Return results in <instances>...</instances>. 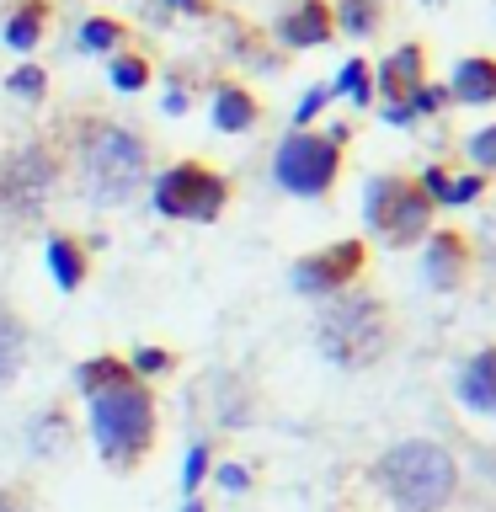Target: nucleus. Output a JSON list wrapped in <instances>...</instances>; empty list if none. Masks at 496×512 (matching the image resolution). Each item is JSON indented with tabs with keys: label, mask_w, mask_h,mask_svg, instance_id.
<instances>
[{
	"label": "nucleus",
	"mask_w": 496,
	"mask_h": 512,
	"mask_svg": "<svg viewBox=\"0 0 496 512\" xmlns=\"http://www.w3.org/2000/svg\"><path fill=\"white\" fill-rule=\"evenodd\" d=\"M134 368H139V374H144V368H171V358L160 347H139L134 352Z\"/></svg>",
	"instance_id": "nucleus-28"
},
{
	"label": "nucleus",
	"mask_w": 496,
	"mask_h": 512,
	"mask_svg": "<svg viewBox=\"0 0 496 512\" xmlns=\"http://www.w3.org/2000/svg\"><path fill=\"white\" fill-rule=\"evenodd\" d=\"M331 91H342V96H352V102H368V96H374V70H368L363 59H347L342 64V75H336V86Z\"/></svg>",
	"instance_id": "nucleus-22"
},
{
	"label": "nucleus",
	"mask_w": 496,
	"mask_h": 512,
	"mask_svg": "<svg viewBox=\"0 0 496 512\" xmlns=\"http://www.w3.org/2000/svg\"><path fill=\"white\" fill-rule=\"evenodd\" d=\"M107 75H112V86H118V91H144V86H150V59H144V54H118L107 64Z\"/></svg>",
	"instance_id": "nucleus-21"
},
{
	"label": "nucleus",
	"mask_w": 496,
	"mask_h": 512,
	"mask_svg": "<svg viewBox=\"0 0 496 512\" xmlns=\"http://www.w3.org/2000/svg\"><path fill=\"white\" fill-rule=\"evenodd\" d=\"M491 262H496V235H491Z\"/></svg>",
	"instance_id": "nucleus-32"
},
{
	"label": "nucleus",
	"mask_w": 496,
	"mask_h": 512,
	"mask_svg": "<svg viewBox=\"0 0 496 512\" xmlns=\"http://www.w3.org/2000/svg\"><path fill=\"white\" fill-rule=\"evenodd\" d=\"M91 400V443L112 470H128L134 459H144V448L155 438V400L144 384L128 379V368L118 379L96 384Z\"/></svg>",
	"instance_id": "nucleus-2"
},
{
	"label": "nucleus",
	"mask_w": 496,
	"mask_h": 512,
	"mask_svg": "<svg viewBox=\"0 0 496 512\" xmlns=\"http://www.w3.org/2000/svg\"><path fill=\"white\" fill-rule=\"evenodd\" d=\"M315 342L336 368H368L390 347V315H384V304L374 294L352 288V294L326 304V315L315 326Z\"/></svg>",
	"instance_id": "nucleus-3"
},
{
	"label": "nucleus",
	"mask_w": 496,
	"mask_h": 512,
	"mask_svg": "<svg viewBox=\"0 0 496 512\" xmlns=\"http://www.w3.org/2000/svg\"><path fill=\"white\" fill-rule=\"evenodd\" d=\"M43 27H48V0H22V6L11 11V22H6V43L16 48V54H27V48H38Z\"/></svg>",
	"instance_id": "nucleus-17"
},
{
	"label": "nucleus",
	"mask_w": 496,
	"mask_h": 512,
	"mask_svg": "<svg viewBox=\"0 0 496 512\" xmlns=\"http://www.w3.org/2000/svg\"><path fill=\"white\" fill-rule=\"evenodd\" d=\"M171 6H176V11H192V16H203V11H208V0H171Z\"/></svg>",
	"instance_id": "nucleus-31"
},
{
	"label": "nucleus",
	"mask_w": 496,
	"mask_h": 512,
	"mask_svg": "<svg viewBox=\"0 0 496 512\" xmlns=\"http://www.w3.org/2000/svg\"><path fill=\"white\" fill-rule=\"evenodd\" d=\"M459 400L470 406L475 416H496V347L475 352L459 374Z\"/></svg>",
	"instance_id": "nucleus-13"
},
{
	"label": "nucleus",
	"mask_w": 496,
	"mask_h": 512,
	"mask_svg": "<svg viewBox=\"0 0 496 512\" xmlns=\"http://www.w3.org/2000/svg\"><path fill=\"white\" fill-rule=\"evenodd\" d=\"M358 267H363V246L358 240H336V246H326L320 256H304L294 267V288L299 294H336V288L358 278Z\"/></svg>",
	"instance_id": "nucleus-9"
},
{
	"label": "nucleus",
	"mask_w": 496,
	"mask_h": 512,
	"mask_svg": "<svg viewBox=\"0 0 496 512\" xmlns=\"http://www.w3.org/2000/svg\"><path fill=\"white\" fill-rule=\"evenodd\" d=\"M464 272H470V246H464L459 235H432V240H427V256H422L427 288L454 294V288L464 283Z\"/></svg>",
	"instance_id": "nucleus-12"
},
{
	"label": "nucleus",
	"mask_w": 496,
	"mask_h": 512,
	"mask_svg": "<svg viewBox=\"0 0 496 512\" xmlns=\"http://www.w3.org/2000/svg\"><path fill=\"white\" fill-rule=\"evenodd\" d=\"M48 272L59 278V288H80V278H86V256H80L75 240H64V235L48 240Z\"/></svg>",
	"instance_id": "nucleus-19"
},
{
	"label": "nucleus",
	"mask_w": 496,
	"mask_h": 512,
	"mask_svg": "<svg viewBox=\"0 0 496 512\" xmlns=\"http://www.w3.org/2000/svg\"><path fill=\"white\" fill-rule=\"evenodd\" d=\"M331 22H336V32H347V38H374L379 22H384V0H336Z\"/></svg>",
	"instance_id": "nucleus-16"
},
{
	"label": "nucleus",
	"mask_w": 496,
	"mask_h": 512,
	"mask_svg": "<svg viewBox=\"0 0 496 512\" xmlns=\"http://www.w3.org/2000/svg\"><path fill=\"white\" fill-rule=\"evenodd\" d=\"M256 118H262V107H256V96L246 86H219L214 91V128L219 134H246Z\"/></svg>",
	"instance_id": "nucleus-15"
},
{
	"label": "nucleus",
	"mask_w": 496,
	"mask_h": 512,
	"mask_svg": "<svg viewBox=\"0 0 496 512\" xmlns=\"http://www.w3.org/2000/svg\"><path fill=\"white\" fill-rule=\"evenodd\" d=\"M278 38L288 48H320L336 38V22H331V0H294L283 16H278Z\"/></svg>",
	"instance_id": "nucleus-11"
},
{
	"label": "nucleus",
	"mask_w": 496,
	"mask_h": 512,
	"mask_svg": "<svg viewBox=\"0 0 496 512\" xmlns=\"http://www.w3.org/2000/svg\"><path fill=\"white\" fill-rule=\"evenodd\" d=\"M480 198V176H448V208L475 203Z\"/></svg>",
	"instance_id": "nucleus-25"
},
{
	"label": "nucleus",
	"mask_w": 496,
	"mask_h": 512,
	"mask_svg": "<svg viewBox=\"0 0 496 512\" xmlns=\"http://www.w3.org/2000/svg\"><path fill=\"white\" fill-rule=\"evenodd\" d=\"M363 219H368V230H374L379 240L411 246V240L427 235L432 203H427V192L416 182H406V176H374V182L363 187Z\"/></svg>",
	"instance_id": "nucleus-7"
},
{
	"label": "nucleus",
	"mask_w": 496,
	"mask_h": 512,
	"mask_svg": "<svg viewBox=\"0 0 496 512\" xmlns=\"http://www.w3.org/2000/svg\"><path fill=\"white\" fill-rule=\"evenodd\" d=\"M379 480L400 507L438 512V507H448V496H454V486H459V464L443 443L411 438V443H395L390 454L379 459Z\"/></svg>",
	"instance_id": "nucleus-4"
},
{
	"label": "nucleus",
	"mask_w": 496,
	"mask_h": 512,
	"mask_svg": "<svg viewBox=\"0 0 496 512\" xmlns=\"http://www.w3.org/2000/svg\"><path fill=\"white\" fill-rule=\"evenodd\" d=\"M118 43H123V22H112V16H86L80 22V48L86 54H112Z\"/></svg>",
	"instance_id": "nucleus-20"
},
{
	"label": "nucleus",
	"mask_w": 496,
	"mask_h": 512,
	"mask_svg": "<svg viewBox=\"0 0 496 512\" xmlns=\"http://www.w3.org/2000/svg\"><path fill=\"white\" fill-rule=\"evenodd\" d=\"M80 187L96 208H118L150 176V144L123 123H91L80 134Z\"/></svg>",
	"instance_id": "nucleus-1"
},
{
	"label": "nucleus",
	"mask_w": 496,
	"mask_h": 512,
	"mask_svg": "<svg viewBox=\"0 0 496 512\" xmlns=\"http://www.w3.org/2000/svg\"><path fill=\"white\" fill-rule=\"evenodd\" d=\"M406 107H411V118H416V112H432V107H443V91H438V86H422Z\"/></svg>",
	"instance_id": "nucleus-27"
},
{
	"label": "nucleus",
	"mask_w": 496,
	"mask_h": 512,
	"mask_svg": "<svg viewBox=\"0 0 496 512\" xmlns=\"http://www.w3.org/2000/svg\"><path fill=\"white\" fill-rule=\"evenodd\" d=\"M336 171H342V128H331V134L299 128V134H288L278 144V155H272V176H278V187L294 192V198H320V192H331Z\"/></svg>",
	"instance_id": "nucleus-6"
},
{
	"label": "nucleus",
	"mask_w": 496,
	"mask_h": 512,
	"mask_svg": "<svg viewBox=\"0 0 496 512\" xmlns=\"http://www.w3.org/2000/svg\"><path fill=\"white\" fill-rule=\"evenodd\" d=\"M203 459H208L203 448H192V459H187V470H182V486H187V491H192V486H198V480H203Z\"/></svg>",
	"instance_id": "nucleus-29"
},
{
	"label": "nucleus",
	"mask_w": 496,
	"mask_h": 512,
	"mask_svg": "<svg viewBox=\"0 0 496 512\" xmlns=\"http://www.w3.org/2000/svg\"><path fill=\"white\" fill-rule=\"evenodd\" d=\"M22 352H27V331L6 304H0V390L11 384V374L22 368Z\"/></svg>",
	"instance_id": "nucleus-18"
},
{
	"label": "nucleus",
	"mask_w": 496,
	"mask_h": 512,
	"mask_svg": "<svg viewBox=\"0 0 496 512\" xmlns=\"http://www.w3.org/2000/svg\"><path fill=\"white\" fill-rule=\"evenodd\" d=\"M43 86H48V75L38 70V64H22V70L11 75V91H16V96H27V102H38Z\"/></svg>",
	"instance_id": "nucleus-24"
},
{
	"label": "nucleus",
	"mask_w": 496,
	"mask_h": 512,
	"mask_svg": "<svg viewBox=\"0 0 496 512\" xmlns=\"http://www.w3.org/2000/svg\"><path fill=\"white\" fill-rule=\"evenodd\" d=\"M326 96H331V86H315L310 96H304V102H299V128H304V123H310V118H315V112H320V107H326Z\"/></svg>",
	"instance_id": "nucleus-26"
},
{
	"label": "nucleus",
	"mask_w": 496,
	"mask_h": 512,
	"mask_svg": "<svg viewBox=\"0 0 496 512\" xmlns=\"http://www.w3.org/2000/svg\"><path fill=\"white\" fill-rule=\"evenodd\" d=\"M422 86H427V54H422V43H400L395 54L374 70V91L390 96V107H406Z\"/></svg>",
	"instance_id": "nucleus-10"
},
{
	"label": "nucleus",
	"mask_w": 496,
	"mask_h": 512,
	"mask_svg": "<svg viewBox=\"0 0 496 512\" xmlns=\"http://www.w3.org/2000/svg\"><path fill=\"white\" fill-rule=\"evenodd\" d=\"M448 96L464 107H486L496 102V59L475 54V59H459L454 64V80H448Z\"/></svg>",
	"instance_id": "nucleus-14"
},
{
	"label": "nucleus",
	"mask_w": 496,
	"mask_h": 512,
	"mask_svg": "<svg viewBox=\"0 0 496 512\" xmlns=\"http://www.w3.org/2000/svg\"><path fill=\"white\" fill-rule=\"evenodd\" d=\"M0 512H27V502L16 491H0Z\"/></svg>",
	"instance_id": "nucleus-30"
},
{
	"label": "nucleus",
	"mask_w": 496,
	"mask_h": 512,
	"mask_svg": "<svg viewBox=\"0 0 496 512\" xmlns=\"http://www.w3.org/2000/svg\"><path fill=\"white\" fill-rule=\"evenodd\" d=\"M59 187V155L48 144H22V150L0 155V214L16 224L43 219L48 198Z\"/></svg>",
	"instance_id": "nucleus-5"
},
{
	"label": "nucleus",
	"mask_w": 496,
	"mask_h": 512,
	"mask_svg": "<svg viewBox=\"0 0 496 512\" xmlns=\"http://www.w3.org/2000/svg\"><path fill=\"white\" fill-rule=\"evenodd\" d=\"M464 150H470V160H475L480 171H496V123L475 128V134H470V144H464Z\"/></svg>",
	"instance_id": "nucleus-23"
},
{
	"label": "nucleus",
	"mask_w": 496,
	"mask_h": 512,
	"mask_svg": "<svg viewBox=\"0 0 496 512\" xmlns=\"http://www.w3.org/2000/svg\"><path fill=\"white\" fill-rule=\"evenodd\" d=\"M150 203H155L166 219L208 224V219H219V208H224V203H230V182H224L219 171L198 166V160H182V166H171V171H160V176H155Z\"/></svg>",
	"instance_id": "nucleus-8"
}]
</instances>
